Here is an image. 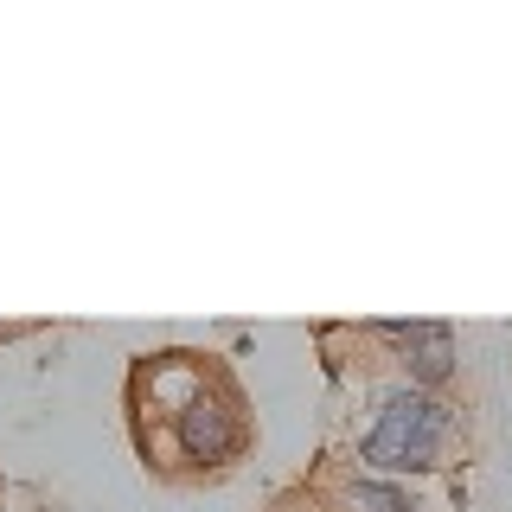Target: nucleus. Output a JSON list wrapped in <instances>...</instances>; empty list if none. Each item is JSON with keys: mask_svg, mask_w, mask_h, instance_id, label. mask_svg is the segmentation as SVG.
I'll return each mask as SVG.
<instances>
[{"mask_svg": "<svg viewBox=\"0 0 512 512\" xmlns=\"http://www.w3.org/2000/svg\"><path fill=\"white\" fill-rule=\"evenodd\" d=\"M442 436H448V410L436 404V397L391 391V397H384V410H378V429L359 442V461H372V468H391V474L436 468Z\"/></svg>", "mask_w": 512, "mask_h": 512, "instance_id": "f257e3e1", "label": "nucleus"}, {"mask_svg": "<svg viewBox=\"0 0 512 512\" xmlns=\"http://www.w3.org/2000/svg\"><path fill=\"white\" fill-rule=\"evenodd\" d=\"M180 448L192 461H224L237 448V416L218 404V397H192L180 410Z\"/></svg>", "mask_w": 512, "mask_h": 512, "instance_id": "f03ea898", "label": "nucleus"}, {"mask_svg": "<svg viewBox=\"0 0 512 512\" xmlns=\"http://www.w3.org/2000/svg\"><path fill=\"white\" fill-rule=\"evenodd\" d=\"M404 340V365L416 384H442L448 372H455V333L442 327V320H416V327H384Z\"/></svg>", "mask_w": 512, "mask_h": 512, "instance_id": "7ed1b4c3", "label": "nucleus"}, {"mask_svg": "<svg viewBox=\"0 0 512 512\" xmlns=\"http://www.w3.org/2000/svg\"><path fill=\"white\" fill-rule=\"evenodd\" d=\"M352 512H416L397 487H378V480H359L352 487Z\"/></svg>", "mask_w": 512, "mask_h": 512, "instance_id": "20e7f679", "label": "nucleus"}]
</instances>
